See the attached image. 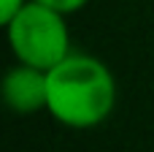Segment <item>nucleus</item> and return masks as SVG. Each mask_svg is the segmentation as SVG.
<instances>
[{
  "label": "nucleus",
  "mask_w": 154,
  "mask_h": 152,
  "mask_svg": "<svg viewBox=\"0 0 154 152\" xmlns=\"http://www.w3.org/2000/svg\"><path fill=\"white\" fill-rule=\"evenodd\" d=\"M5 35L16 63L49 71L70 54V30L65 14L27 0L24 8L5 24Z\"/></svg>",
  "instance_id": "2"
},
{
  "label": "nucleus",
  "mask_w": 154,
  "mask_h": 152,
  "mask_svg": "<svg viewBox=\"0 0 154 152\" xmlns=\"http://www.w3.org/2000/svg\"><path fill=\"white\" fill-rule=\"evenodd\" d=\"M24 3H27V0H0V24L5 27V24L24 8Z\"/></svg>",
  "instance_id": "5"
},
{
  "label": "nucleus",
  "mask_w": 154,
  "mask_h": 152,
  "mask_svg": "<svg viewBox=\"0 0 154 152\" xmlns=\"http://www.w3.org/2000/svg\"><path fill=\"white\" fill-rule=\"evenodd\" d=\"M116 106V79L111 68L92 57L70 52L46 71V112L65 128L89 131L111 117Z\"/></svg>",
  "instance_id": "1"
},
{
  "label": "nucleus",
  "mask_w": 154,
  "mask_h": 152,
  "mask_svg": "<svg viewBox=\"0 0 154 152\" xmlns=\"http://www.w3.org/2000/svg\"><path fill=\"white\" fill-rule=\"evenodd\" d=\"M3 98L14 114L46 112V71L32 65H14L3 79Z\"/></svg>",
  "instance_id": "3"
},
{
  "label": "nucleus",
  "mask_w": 154,
  "mask_h": 152,
  "mask_svg": "<svg viewBox=\"0 0 154 152\" xmlns=\"http://www.w3.org/2000/svg\"><path fill=\"white\" fill-rule=\"evenodd\" d=\"M35 3H41V5H49V8H54V11H60V14H76V11H81L89 0H35Z\"/></svg>",
  "instance_id": "4"
}]
</instances>
